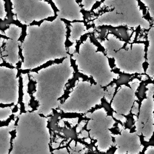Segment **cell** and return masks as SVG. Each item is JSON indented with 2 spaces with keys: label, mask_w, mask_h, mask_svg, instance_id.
Listing matches in <instances>:
<instances>
[{
  "label": "cell",
  "mask_w": 154,
  "mask_h": 154,
  "mask_svg": "<svg viewBox=\"0 0 154 154\" xmlns=\"http://www.w3.org/2000/svg\"><path fill=\"white\" fill-rule=\"evenodd\" d=\"M67 30L65 21L57 16L39 24L26 26L20 46L22 61L20 69L33 70L49 61L64 58L67 55Z\"/></svg>",
  "instance_id": "cell-1"
},
{
  "label": "cell",
  "mask_w": 154,
  "mask_h": 154,
  "mask_svg": "<svg viewBox=\"0 0 154 154\" xmlns=\"http://www.w3.org/2000/svg\"><path fill=\"white\" fill-rule=\"evenodd\" d=\"M97 8L104 11L94 19L95 25L113 28L129 25L137 28L150 26L138 0H103Z\"/></svg>",
  "instance_id": "cell-2"
},
{
  "label": "cell",
  "mask_w": 154,
  "mask_h": 154,
  "mask_svg": "<svg viewBox=\"0 0 154 154\" xmlns=\"http://www.w3.org/2000/svg\"><path fill=\"white\" fill-rule=\"evenodd\" d=\"M11 12L15 20L21 25L28 26L34 22H41L55 17V11L46 0H10Z\"/></svg>",
  "instance_id": "cell-3"
},
{
  "label": "cell",
  "mask_w": 154,
  "mask_h": 154,
  "mask_svg": "<svg viewBox=\"0 0 154 154\" xmlns=\"http://www.w3.org/2000/svg\"><path fill=\"white\" fill-rule=\"evenodd\" d=\"M20 82L14 67L0 66V104L15 105L19 102Z\"/></svg>",
  "instance_id": "cell-4"
},
{
  "label": "cell",
  "mask_w": 154,
  "mask_h": 154,
  "mask_svg": "<svg viewBox=\"0 0 154 154\" xmlns=\"http://www.w3.org/2000/svg\"><path fill=\"white\" fill-rule=\"evenodd\" d=\"M22 28L18 25L10 23L4 31L3 47L1 48L2 58L11 67H16L20 61V46H19Z\"/></svg>",
  "instance_id": "cell-5"
},
{
  "label": "cell",
  "mask_w": 154,
  "mask_h": 154,
  "mask_svg": "<svg viewBox=\"0 0 154 154\" xmlns=\"http://www.w3.org/2000/svg\"><path fill=\"white\" fill-rule=\"evenodd\" d=\"M57 10L56 16L64 21L73 22L84 20L82 7L77 0H51Z\"/></svg>",
  "instance_id": "cell-6"
},
{
  "label": "cell",
  "mask_w": 154,
  "mask_h": 154,
  "mask_svg": "<svg viewBox=\"0 0 154 154\" xmlns=\"http://www.w3.org/2000/svg\"><path fill=\"white\" fill-rule=\"evenodd\" d=\"M16 121L11 120L5 126H0V154H8L11 149V132L15 128Z\"/></svg>",
  "instance_id": "cell-7"
},
{
  "label": "cell",
  "mask_w": 154,
  "mask_h": 154,
  "mask_svg": "<svg viewBox=\"0 0 154 154\" xmlns=\"http://www.w3.org/2000/svg\"><path fill=\"white\" fill-rule=\"evenodd\" d=\"M101 102H102V104L100 105H96L94 108L91 109V110L90 111L91 112H93L94 111H95L96 109H100L101 108H104L105 109L106 111L107 112V115L108 116H111L114 120H115L116 122L120 123L122 125H123L122 123L120 122V121H119L117 120H116L115 118H114V117L112 116V112H113V109H112V108L111 107V105L109 103H108L104 98H102L101 99Z\"/></svg>",
  "instance_id": "cell-8"
},
{
  "label": "cell",
  "mask_w": 154,
  "mask_h": 154,
  "mask_svg": "<svg viewBox=\"0 0 154 154\" xmlns=\"http://www.w3.org/2000/svg\"><path fill=\"white\" fill-rule=\"evenodd\" d=\"M13 114V109L10 106L0 107V122L8 120Z\"/></svg>",
  "instance_id": "cell-9"
},
{
  "label": "cell",
  "mask_w": 154,
  "mask_h": 154,
  "mask_svg": "<svg viewBox=\"0 0 154 154\" xmlns=\"http://www.w3.org/2000/svg\"><path fill=\"white\" fill-rule=\"evenodd\" d=\"M102 0H81V4L82 8L85 11H90L93 10L95 4Z\"/></svg>",
  "instance_id": "cell-10"
},
{
  "label": "cell",
  "mask_w": 154,
  "mask_h": 154,
  "mask_svg": "<svg viewBox=\"0 0 154 154\" xmlns=\"http://www.w3.org/2000/svg\"><path fill=\"white\" fill-rule=\"evenodd\" d=\"M140 1L148 10L150 17L153 19L154 16V0H140Z\"/></svg>",
  "instance_id": "cell-11"
},
{
  "label": "cell",
  "mask_w": 154,
  "mask_h": 154,
  "mask_svg": "<svg viewBox=\"0 0 154 154\" xmlns=\"http://www.w3.org/2000/svg\"><path fill=\"white\" fill-rule=\"evenodd\" d=\"M5 5V1L0 0V20H5L7 15Z\"/></svg>",
  "instance_id": "cell-12"
},
{
  "label": "cell",
  "mask_w": 154,
  "mask_h": 154,
  "mask_svg": "<svg viewBox=\"0 0 154 154\" xmlns=\"http://www.w3.org/2000/svg\"><path fill=\"white\" fill-rule=\"evenodd\" d=\"M140 139L141 141V144L143 145L144 146V149L143 152L146 150V149L149 146H153L154 144V140H153V137H152L149 140V141H146L144 139V136L143 135H140Z\"/></svg>",
  "instance_id": "cell-13"
},
{
  "label": "cell",
  "mask_w": 154,
  "mask_h": 154,
  "mask_svg": "<svg viewBox=\"0 0 154 154\" xmlns=\"http://www.w3.org/2000/svg\"><path fill=\"white\" fill-rule=\"evenodd\" d=\"M124 117H125L127 119V122L125 124L124 126H125V128H128V129H130L134 124V119L133 117V114L132 113H131L130 115L124 116Z\"/></svg>",
  "instance_id": "cell-14"
},
{
  "label": "cell",
  "mask_w": 154,
  "mask_h": 154,
  "mask_svg": "<svg viewBox=\"0 0 154 154\" xmlns=\"http://www.w3.org/2000/svg\"><path fill=\"white\" fill-rule=\"evenodd\" d=\"M109 130H110V131H111L112 134H120V135L121 134L120 132H119V130H118L117 125H116V126L114 127V128H111Z\"/></svg>",
  "instance_id": "cell-15"
},
{
  "label": "cell",
  "mask_w": 154,
  "mask_h": 154,
  "mask_svg": "<svg viewBox=\"0 0 154 154\" xmlns=\"http://www.w3.org/2000/svg\"><path fill=\"white\" fill-rule=\"evenodd\" d=\"M3 45V38H1L0 39V64H2L4 63V60L2 58V55H1V48L2 47Z\"/></svg>",
  "instance_id": "cell-16"
},
{
  "label": "cell",
  "mask_w": 154,
  "mask_h": 154,
  "mask_svg": "<svg viewBox=\"0 0 154 154\" xmlns=\"http://www.w3.org/2000/svg\"><path fill=\"white\" fill-rule=\"evenodd\" d=\"M117 149L116 147V146H112L111 147V149L109 150H108L107 152H106V153H114V152L116 151V150Z\"/></svg>",
  "instance_id": "cell-17"
},
{
  "label": "cell",
  "mask_w": 154,
  "mask_h": 154,
  "mask_svg": "<svg viewBox=\"0 0 154 154\" xmlns=\"http://www.w3.org/2000/svg\"><path fill=\"white\" fill-rule=\"evenodd\" d=\"M89 81H90V83H91V84H94L96 85V82L94 81L93 77H89Z\"/></svg>",
  "instance_id": "cell-18"
},
{
  "label": "cell",
  "mask_w": 154,
  "mask_h": 154,
  "mask_svg": "<svg viewBox=\"0 0 154 154\" xmlns=\"http://www.w3.org/2000/svg\"><path fill=\"white\" fill-rule=\"evenodd\" d=\"M135 126H133V127H132L131 129H130V132L131 133H133V132H134L135 131Z\"/></svg>",
  "instance_id": "cell-19"
}]
</instances>
